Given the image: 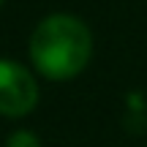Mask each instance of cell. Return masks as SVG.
<instances>
[{
  "label": "cell",
  "instance_id": "4",
  "mask_svg": "<svg viewBox=\"0 0 147 147\" xmlns=\"http://www.w3.org/2000/svg\"><path fill=\"white\" fill-rule=\"evenodd\" d=\"M0 5H3V0H0Z\"/></svg>",
  "mask_w": 147,
  "mask_h": 147
},
{
  "label": "cell",
  "instance_id": "1",
  "mask_svg": "<svg viewBox=\"0 0 147 147\" xmlns=\"http://www.w3.org/2000/svg\"><path fill=\"white\" fill-rule=\"evenodd\" d=\"M93 55V33L79 16L49 14L30 36V60L47 79L63 82L84 71Z\"/></svg>",
  "mask_w": 147,
  "mask_h": 147
},
{
  "label": "cell",
  "instance_id": "3",
  "mask_svg": "<svg viewBox=\"0 0 147 147\" xmlns=\"http://www.w3.org/2000/svg\"><path fill=\"white\" fill-rule=\"evenodd\" d=\"M5 147H41V142L30 131H14L8 136V142H5Z\"/></svg>",
  "mask_w": 147,
  "mask_h": 147
},
{
  "label": "cell",
  "instance_id": "2",
  "mask_svg": "<svg viewBox=\"0 0 147 147\" xmlns=\"http://www.w3.org/2000/svg\"><path fill=\"white\" fill-rule=\"evenodd\" d=\"M38 104V84L22 63L0 57V115L25 117Z\"/></svg>",
  "mask_w": 147,
  "mask_h": 147
}]
</instances>
